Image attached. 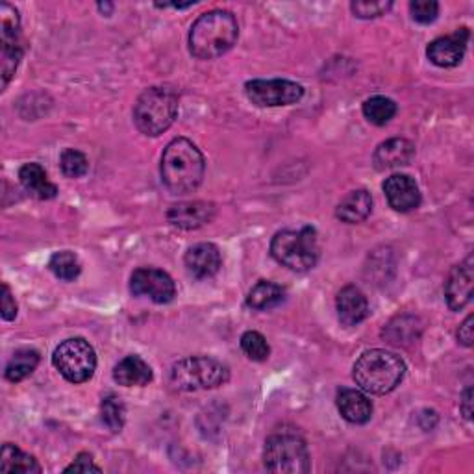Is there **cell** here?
I'll return each mask as SVG.
<instances>
[{"label": "cell", "mask_w": 474, "mask_h": 474, "mask_svg": "<svg viewBox=\"0 0 474 474\" xmlns=\"http://www.w3.org/2000/svg\"><path fill=\"white\" fill-rule=\"evenodd\" d=\"M206 164L204 156L193 141L186 137L172 140L162 156V184L176 196L189 195L201 186L204 178Z\"/></svg>", "instance_id": "1"}, {"label": "cell", "mask_w": 474, "mask_h": 474, "mask_svg": "<svg viewBox=\"0 0 474 474\" xmlns=\"http://www.w3.org/2000/svg\"><path fill=\"white\" fill-rule=\"evenodd\" d=\"M240 37V27L232 11L211 10L191 27L189 50L199 59H215L226 54Z\"/></svg>", "instance_id": "2"}, {"label": "cell", "mask_w": 474, "mask_h": 474, "mask_svg": "<svg viewBox=\"0 0 474 474\" xmlns=\"http://www.w3.org/2000/svg\"><path fill=\"white\" fill-rule=\"evenodd\" d=\"M406 374V363L401 356L387 350H367L354 363L352 378L365 393L387 394L401 386Z\"/></svg>", "instance_id": "3"}, {"label": "cell", "mask_w": 474, "mask_h": 474, "mask_svg": "<svg viewBox=\"0 0 474 474\" xmlns=\"http://www.w3.org/2000/svg\"><path fill=\"white\" fill-rule=\"evenodd\" d=\"M178 115V93L169 86L145 89L134 106V123L145 135H160L171 128Z\"/></svg>", "instance_id": "4"}, {"label": "cell", "mask_w": 474, "mask_h": 474, "mask_svg": "<svg viewBox=\"0 0 474 474\" xmlns=\"http://www.w3.org/2000/svg\"><path fill=\"white\" fill-rule=\"evenodd\" d=\"M271 254L280 265L294 272H306L319 262L317 232L311 226H304L302 230H282L272 237Z\"/></svg>", "instance_id": "5"}, {"label": "cell", "mask_w": 474, "mask_h": 474, "mask_svg": "<svg viewBox=\"0 0 474 474\" xmlns=\"http://www.w3.org/2000/svg\"><path fill=\"white\" fill-rule=\"evenodd\" d=\"M230 371L219 360L208 356H191V358L176 362L171 369V382L178 391H201L215 389L226 384Z\"/></svg>", "instance_id": "6"}, {"label": "cell", "mask_w": 474, "mask_h": 474, "mask_svg": "<svg viewBox=\"0 0 474 474\" xmlns=\"http://www.w3.org/2000/svg\"><path fill=\"white\" fill-rule=\"evenodd\" d=\"M264 463L267 470L279 474H304L310 470L306 441L293 432H279L265 441Z\"/></svg>", "instance_id": "7"}, {"label": "cell", "mask_w": 474, "mask_h": 474, "mask_svg": "<svg viewBox=\"0 0 474 474\" xmlns=\"http://www.w3.org/2000/svg\"><path fill=\"white\" fill-rule=\"evenodd\" d=\"M52 363L67 382L84 384L93 377L96 356L86 340L73 338L56 347L52 354Z\"/></svg>", "instance_id": "8"}, {"label": "cell", "mask_w": 474, "mask_h": 474, "mask_svg": "<svg viewBox=\"0 0 474 474\" xmlns=\"http://www.w3.org/2000/svg\"><path fill=\"white\" fill-rule=\"evenodd\" d=\"M248 101L260 108H279L299 103L304 88L291 80H250L245 84Z\"/></svg>", "instance_id": "9"}, {"label": "cell", "mask_w": 474, "mask_h": 474, "mask_svg": "<svg viewBox=\"0 0 474 474\" xmlns=\"http://www.w3.org/2000/svg\"><path fill=\"white\" fill-rule=\"evenodd\" d=\"M0 27H3V89H6L23 57L21 21L13 6H0Z\"/></svg>", "instance_id": "10"}, {"label": "cell", "mask_w": 474, "mask_h": 474, "mask_svg": "<svg viewBox=\"0 0 474 474\" xmlns=\"http://www.w3.org/2000/svg\"><path fill=\"white\" fill-rule=\"evenodd\" d=\"M130 291L134 296H145L156 304H169L176 296L174 280L156 267L135 269L130 279Z\"/></svg>", "instance_id": "11"}, {"label": "cell", "mask_w": 474, "mask_h": 474, "mask_svg": "<svg viewBox=\"0 0 474 474\" xmlns=\"http://www.w3.org/2000/svg\"><path fill=\"white\" fill-rule=\"evenodd\" d=\"M467 42H469V30L458 28L452 35L433 39L426 49V56L430 62L438 67H456L465 56Z\"/></svg>", "instance_id": "12"}, {"label": "cell", "mask_w": 474, "mask_h": 474, "mask_svg": "<svg viewBox=\"0 0 474 474\" xmlns=\"http://www.w3.org/2000/svg\"><path fill=\"white\" fill-rule=\"evenodd\" d=\"M384 193L394 211L408 213L421 204V191L417 182L408 174H393L384 182Z\"/></svg>", "instance_id": "13"}, {"label": "cell", "mask_w": 474, "mask_h": 474, "mask_svg": "<svg viewBox=\"0 0 474 474\" xmlns=\"http://www.w3.org/2000/svg\"><path fill=\"white\" fill-rule=\"evenodd\" d=\"M472 256L454 267L445 282V296L450 310L460 311L463 310L472 299V280H474V267H472Z\"/></svg>", "instance_id": "14"}, {"label": "cell", "mask_w": 474, "mask_h": 474, "mask_svg": "<svg viewBox=\"0 0 474 474\" xmlns=\"http://www.w3.org/2000/svg\"><path fill=\"white\" fill-rule=\"evenodd\" d=\"M187 272L196 280H206L219 272L223 265L221 250L213 243H199L186 252L184 258Z\"/></svg>", "instance_id": "15"}, {"label": "cell", "mask_w": 474, "mask_h": 474, "mask_svg": "<svg viewBox=\"0 0 474 474\" xmlns=\"http://www.w3.org/2000/svg\"><path fill=\"white\" fill-rule=\"evenodd\" d=\"M215 217V206L211 203L195 201L174 204L167 211V219L174 228L180 230H196L208 225Z\"/></svg>", "instance_id": "16"}, {"label": "cell", "mask_w": 474, "mask_h": 474, "mask_svg": "<svg viewBox=\"0 0 474 474\" xmlns=\"http://www.w3.org/2000/svg\"><path fill=\"white\" fill-rule=\"evenodd\" d=\"M338 317L345 326H356L367 319L369 302L363 291L356 286H345L335 299Z\"/></svg>", "instance_id": "17"}, {"label": "cell", "mask_w": 474, "mask_h": 474, "mask_svg": "<svg viewBox=\"0 0 474 474\" xmlns=\"http://www.w3.org/2000/svg\"><path fill=\"white\" fill-rule=\"evenodd\" d=\"M338 409L341 417L352 424H365L372 417V402L365 393L343 387L338 393Z\"/></svg>", "instance_id": "18"}, {"label": "cell", "mask_w": 474, "mask_h": 474, "mask_svg": "<svg viewBox=\"0 0 474 474\" xmlns=\"http://www.w3.org/2000/svg\"><path fill=\"white\" fill-rule=\"evenodd\" d=\"M113 380L125 387H141L152 380V369L140 356L132 354L115 365Z\"/></svg>", "instance_id": "19"}, {"label": "cell", "mask_w": 474, "mask_h": 474, "mask_svg": "<svg viewBox=\"0 0 474 474\" xmlns=\"http://www.w3.org/2000/svg\"><path fill=\"white\" fill-rule=\"evenodd\" d=\"M372 211V196L367 189L350 191L335 208V217L347 225L365 221Z\"/></svg>", "instance_id": "20"}, {"label": "cell", "mask_w": 474, "mask_h": 474, "mask_svg": "<svg viewBox=\"0 0 474 474\" xmlns=\"http://www.w3.org/2000/svg\"><path fill=\"white\" fill-rule=\"evenodd\" d=\"M415 147L408 140H389L374 152V165L378 171L402 167L411 162Z\"/></svg>", "instance_id": "21"}, {"label": "cell", "mask_w": 474, "mask_h": 474, "mask_svg": "<svg viewBox=\"0 0 474 474\" xmlns=\"http://www.w3.org/2000/svg\"><path fill=\"white\" fill-rule=\"evenodd\" d=\"M19 180L39 201H50L57 195V187L49 180L45 169L39 164H27L19 169Z\"/></svg>", "instance_id": "22"}, {"label": "cell", "mask_w": 474, "mask_h": 474, "mask_svg": "<svg viewBox=\"0 0 474 474\" xmlns=\"http://www.w3.org/2000/svg\"><path fill=\"white\" fill-rule=\"evenodd\" d=\"M286 301V289L279 284L262 280L256 284L247 294V306L256 311H265L280 306Z\"/></svg>", "instance_id": "23"}, {"label": "cell", "mask_w": 474, "mask_h": 474, "mask_svg": "<svg viewBox=\"0 0 474 474\" xmlns=\"http://www.w3.org/2000/svg\"><path fill=\"white\" fill-rule=\"evenodd\" d=\"M0 470L10 474H32V472H42V465L37 463V460L30 454L23 452L19 447L6 443L3 447V454H0Z\"/></svg>", "instance_id": "24"}, {"label": "cell", "mask_w": 474, "mask_h": 474, "mask_svg": "<svg viewBox=\"0 0 474 474\" xmlns=\"http://www.w3.org/2000/svg\"><path fill=\"white\" fill-rule=\"evenodd\" d=\"M37 365H39V352H35L32 348L17 350L10 358V362L6 363V371H4L6 380H10L13 384L23 382L35 371Z\"/></svg>", "instance_id": "25"}, {"label": "cell", "mask_w": 474, "mask_h": 474, "mask_svg": "<svg viewBox=\"0 0 474 474\" xmlns=\"http://www.w3.org/2000/svg\"><path fill=\"white\" fill-rule=\"evenodd\" d=\"M49 269L52 271L56 279L64 280V282H73L78 279V276H80L82 264H80V260H78V256L74 252L62 250V252H56L52 256L50 262H49Z\"/></svg>", "instance_id": "26"}, {"label": "cell", "mask_w": 474, "mask_h": 474, "mask_svg": "<svg viewBox=\"0 0 474 474\" xmlns=\"http://www.w3.org/2000/svg\"><path fill=\"white\" fill-rule=\"evenodd\" d=\"M363 115L369 123L384 126L391 119L397 115V104H394L387 96H371L363 103Z\"/></svg>", "instance_id": "27"}, {"label": "cell", "mask_w": 474, "mask_h": 474, "mask_svg": "<svg viewBox=\"0 0 474 474\" xmlns=\"http://www.w3.org/2000/svg\"><path fill=\"white\" fill-rule=\"evenodd\" d=\"M101 421L111 433H119L123 430L126 421V408L123 401L115 397V394H108L106 399H103Z\"/></svg>", "instance_id": "28"}, {"label": "cell", "mask_w": 474, "mask_h": 474, "mask_svg": "<svg viewBox=\"0 0 474 474\" xmlns=\"http://www.w3.org/2000/svg\"><path fill=\"white\" fill-rule=\"evenodd\" d=\"M241 348L254 362H265L271 354V347L260 332H245L241 335Z\"/></svg>", "instance_id": "29"}, {"label": "cell", "mask_w": 474, "mask_h": 474, "mask_svg": "<svg viewBox=\"0 0 474 474\" xmlns=\"http://www.w3.org/2000/svg\"><path fill=\"white\" fill-rule=\"evenodd\" d=\"M59 165H62V171L69 178H80L89 171V162L86 154L74 149H65L62 152V157H59Z\"/></svg>", "instance_id": "30"}, {"label": "cell", "mask_w": 474, "mask_h": 474, "mask_svg": "<svg viewBox=\"0 0 474 474\" xmlns=\"http://www.w3.org/2000/svg\"><path fill=\"white\" fill-rule=\"evenodd\" d=\"M409 11L415 21L421 25H428L438 19L440 4L433 3V0H413L409 4Z\"/></svg>", "instance_id": "31"}, {"label": "cell", "mask_w": 474, "mask_h": 474, "mask_svg": "<svg viewBox=\"0 0 474 474\" xmlns=\"http://www.w3.org/2000/svg\"><path fill=\"white\" fill-rule=\"evenodd\" d=\"M393 4L391 3H369V0H360V3H352V11L360 19H374L384 15Z\"/></svg>", "instance_id": "32"}, {"label": "cell", "mask_w": 474, "mask_h": 474, "mask_svg": "<svg viewBox=\"0 0 474 474\" xmlns=\"http://www.w3.org/2000/svg\"><path fill=\"white\" fill-rule=\"evenodd\" d=\"M89 470H93V472H101L103 469L98 467V465H95L93 458L89 456V454H86V452L78 454L76 460L65 469V472H89Z\"/></svg>", "instance_id": "33"}, {"label": "cell", "mask_w": 474, "mask_h": 474, "mask_svg": "<svg viewBox=\"0 0 474 474\" xmlns=\"http://www.w3.org/2000/svg\"><path fill=\"white\" fill-rule=\"evenodd\" d=\"M0 313L4 321H13L17 317V304L11 296L8 284H3V304H0Z\"/></svg>", "instance_id": "34"}, {"label": "cell", "mask_w": 474, "mask_h": 474, "mask_svg": "<svg viewBox=\"0 0 474 474\" xmlns=\"http://www.w3.org/2000/svg\"><path fill=\"white\" fill-rule=\"evenodd\" d=\"M458 341L465 347H472V315L462 323L460 330H458Z\"/></svg>", "instance_id": "35"}, {"label": "cell", "mask_w": 474, "mask_h": 474, "mask_svg": "<svg viewBox=\"0 0 474 474\" xmlns=\"http://www.w3.org/2000/svg\"><path fill=\"white\" fill-rule=\"evenodd\" d=\"M462 413H463V417L467 421L472 419V389L467 387L465 393H463V397H462Z\"/></svg>", "instance_id": "36"}, {"label": "cell", "mask_w": 474, "mask_h": 474, "mask_svg": "<svg viewBox=\"0 0 474 474\" xmlns=\"http://www.w3.org/2000/svg\"><path fill=\"white\" fill-rule=\"evenodd\" d=\"M98 10H101V11H106V13H111L113 6H111V4H98Z\"/></svg>", "instance_id": "37"}]
</instances>
